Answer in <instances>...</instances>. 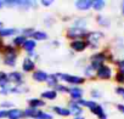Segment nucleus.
Returning <instances> with one entry per match:
<instances>
[{"instance_id":"f257e3e1","label":"nucleus","mask_w":124,"mask_h":119,"mask_svg":"<svg viewBox=\"0 0 124 119\" xmlns=\"http://www.w3.org/2000/svg\"><path fill=\"white\" fill-rule=\"evenodd\" d=\"M21 50L16 49L11 44H4L3 49L0 50V58H1V65L10 69H15L17 67V62L20 58Z\"/></svg>"},{"instance_id":"f03ea898","label":"nucleus","mask_w":124,"mask_h":119,"mask_svg":"<svg viewBox=\"0 0 124 119\" xmlns=\"http://www.w3.org/2000/svg\"><path fill=\"white\" fill-rule=\"evenodd\" d=\"M108 56H109V51H108L107 49L99 50V51H96V52H93V53L89 56L88 63H89L95 71H97L101 66L108 63Z\"/></svg>"},{"instance_id":"7ed1b4c3","label":"nucleus","mask_w":124,"mask_h":119,"mask_svg":"<svg viewBox=\"0 0 124 119\" xmlns=\"http://www.w3.org/2000/svg\"><path fill=\"white\" fill-rule=\"evenodd\" d=\"M60 83L65 84L67 86H82L86 83L85 78L83 75H76V74H70V73H63V72H57L56 73Z\"/></svg>"},{"instance_id":"20e7f679","label":"nucleus","mask_w":124,"mask_h":119,"mask_svg":"<svg viewBox=\"0 0 124 119\" xmlns=\"http://www.w3.org/2000/svg\"><path fill=\"white\" fill-rule=\"evenodd\" d=\"M102 39H105V33L102 30H89V33L85 38V40L88 41V45H89L88 49L94 52L99 51Z\"/></svg>"},{"instance_id":"39448f33","label":"nucleus","mask_w":124,"mask_h":119,"mask_svg":"<svg viewBox=\"0 0 124 119\" xmlns=\"http://www.w3.org/2000/svg\"><path fill=\"white\" fill-rule=\"evenodd\" d=\"M88 33H89V29H80V28H77L73 26H68L65 32L66 38L70 39V41L78 40V39H85Z\"/></svg>"},{"instance_id":"423d86ee","label":"nucleus","mask_w":124,"mask_h":119,"mask_svg":"<svg viewBox=\"0 0 124 119\" xmlns=\"http://www.w3.org/2000/svg\"><path fill=\"white\" fill-rule=\"evenodd\" d=\"M70 46V50L71 52L74 55V53H82V52H85L89 47L88 45V41L85 39H78V40H72L70 41L68 44Z\"/></svg>"},{"instance_id":"0eeeda50","label":"nucleus","mask_w":124,"mask_h":119,"mask_svg":"<svg viewBox=\"0 0 124 119\" xmlns=\"http://www.w3.org/2000/svg\"><path fill=\"white\" fill-rule=\"evenodd\" d=\"M8 79L15 86H21V85H24L26 84V77H24V74L22 72H20V71H16V69L8 72Z\"/></svg>"},{"instance_id":"6e6552de","label":"nucleus","mask_w":124,"mask_h":119,"mask_svg":"<svg viewBox=\"0 0 124 119\" xmlns=\"http://www.w3.org/2000/svg\"><path fill=\"white\" fill-rule=\"evenodd\" d=\"M113 77H114L113 68L108 63L101 66L96 71V79H99V80H111Z\"/></svg>"},{"instance_id":"1a4fd4ad","label":"nucleus","mask_w":124,"mask_h":119,"mask_svg":"<svg viewBox=\"0 0 124 119\" xmlns=\"http://www.w3.org/2000/svg\"><path fill=\"white\" fill-rule=\"evenodd\" d=\"M35 69H37V62L34 60L29 58L28 56H24L22 58V63H21V72L23 74H27V73L32 74Z\"/></svg>"},{"instance_id":"9d476101","label":"nucleus","mask_w":124,"mask_h":119,"mask_svg":"<svg viewBox=\"0 0 124 119\" xmlns=\"http://www.w3.org/2000/svg\"><path fill=\"white\" fill-rule=\"evenodd\" d=\"M50 112H51L54 115L65 118V119L72 118L71 112H70V109H68L66 106H57V104H56V106H51V107H50Z\"/></svg>"},{"instance_id":"9b49d317","label":"nucleus","mask_w":124,"mask_h":119,"mask_svg":"<svg viewBox=\"0 0 124 119\" xmlns=\"http://www.w3.org/2000/svg\"><path fill=\"white\" fill-rule=\"evenodd\" d=\"M66 107L70 109L72 118L84 115V108H83V107H80L76 101H71V100H68V101H67V103H66Z\"/></svg>"},{"instance_id":"f8f14e48","label":"nucleus","mask_w":124,"mask_h":119,"mask_svg":"<svg viewBox=\"0 0 124 119\" xmlns=\"http://www.w3.org/2000/svg\"><path fill=\"white\" fill-rule=\"evenodd\" d=\"M49 77V73L44 69H40V68H37L32 74H31V78L34 83H38V84H41V83H46V79Z\"/></svg>"},{"instance_id":"ddd939ff","label":"nucleus","mask_w":124,"mask_h":119,"mask_svg":"<svg viewBox=\"0 0 124 119\" xmlns=\"http://www.w3.org/2000/svg\"><path fill=\"white\" fill-rule=\"evenodd\" d=\"M68 97L71 101H78L84 98V89L82 86H71L68 90Z\"/></svg>"},{"instance_id":"4468645a","label":"nucleus","mask_w":124,"mask_h":119,"mask_svg":"<svg viewBox=\"0 0 124 119\" xmlns=\"http://www.w3.org/2000/svg\"><path fill=\"white\" fill-rule=\"evenodd\" d=\"M17 34H20V29L18 28H14V27H4L3 29H0V39L4 40L8 38H14Z\"/></svg>"},{"instance_id":"2eb2a0df","label":"nucleus","mask_w":124,"mask_h":119,"mask_svg":"<svg viewBox=\"0 0 124 119\" xmlns=\"http://www.w3.org/2000/svg\"><path fill=\"white\" fill-rule=\"evenodd\" d=\"M70 26H73V27H77L80 29H88L89 20H88V17H84V16H77V17L72 18Z\"/></svg>"},{"instance_id":"dca6fc26","label":"nucleus","mask_w":124,"mask_h":119,"mask_svg":"<svg viewBox=\"0 0 124 119\" xmlns=\"http://www.w3.org/2000/svg\"><path fill=\"white\" fill-rule=\"evenodd\" d=\"M93 1L94 0H77V1H74V7L78 11L86 12L93 10Z\"/></svg>"},{"instance_id":"f3484780","label":"nucleus","mask_w":124,"mask_h":119,"mask_svg":"<svg viewBox=\"0 0 124 119\" xmlns=\"http://www.w3.org/2000/svg\"><path fill=\"white\" fill-rule=\"evenodd\" d=\"M95 22H96V24L99 26V27H101V28H109L111 27V24H112V22H111V18L108 17V16H106V15H102V14H97L96 16H95Z\"/></svg>"},{"instance_id":"a211bd4d","label":"nucleus","mask_w":124,"mask_h":119,"mask_svg":"<svg viewBox=\"0 0 124 119\" xmlns=\"http://www.w3.org/2000/svg\"><path fill=\"white\" fill-rule=\"evenodd\" d=\"M39 97L41 100H44L45 102H47V101H56L58 98V94L54 89H46V90H43L40 92Z\"/></svg>"},{"instance_id":"6ab92c4d","label":"nucleus","mask_w":124,"mask_h":119,"mask_svg":"<svg viewBox=\"0 0 124 119\" xmlns=\"http://www.w3.org/2000/svg\"><path fill=\"white\" fill-rule=\"evenodd\" d=\"M27 107L35 108V109H43L44 107H46V102L41 100L40 97H32L27 100Z\"/></svg>"},{"instance_id":"aec40b11","label":"nucleus","mask_w":124,"mask_h":119,"mask_svg":"<svg viewBox=\"0 0 124 119\" xmlns=\"http://www.w3.org/2000/svg\"><path fill=\"white\" fill-rule=\"evenodd\" d=\"M83 77L85 78V80H95L96 79V71L88 63L86 66L83 67Z\"/></svg>"},{"instance_id":"412c9836","label":"nucleus","mask_w":124,"mask_h":119,"mask_svg":"<svg viewBox=\"0 0 124 119\" xmlns=\"http://www.w3.org/2000/svg\"><path fill=\"white\" fill-rule=\"evenodd\" d=\"M31 38H32L33 40H35L37 43H41V41H46V40H49V34H47V32H45V30L35 29Z\"/></svg>"},{"instance_id":"4be33fe9","label":"nucleus","mask_w":124,"mask_h":119,"mask_svg":"<svg viewBox=\"0 0 124 119\" xmlns=\"http://www.w3.org/2000/svg\"><path fill=\"white\" fill-rule=\"evenodd\" d=\"M37 46H38V43H37L35 40H33L32 38H28V39L24 41V44L22 45V47H21V51H24L26 53H28V52L35 51Z\"/></svg>"},{"instance_id":"5701e85b","label":"nucleus","mask_w":124,"mask_h":119,"mask_svg":"<svg viewBox=\"0 0 124 119\" xmlns=\"http://www.w3.org/2000/svg\"><path fill=\"white\" fill-rule=\"evenodd\" d=\"M90 113L93 115H95L97 119H107V112L105 111V108H103V106L101 103H99L94 109H91Z\"/></svg>"},{"instance_id":"b1692460","label":"nucleus","mask_w":124,"mask_h":119,"mask_svg":"<svg viewBox=\"0 0 124 119\" xmlns=\"http://www.w3.org/2000/svg\"><path fill=\"white\" fill-rule=\"evenodd\" d=\"M31 91V88L27 85V84H24V85H21V86H15V85H12L11 88H10V95L12 94V95H23V94H28Z\"/></svg>"},{"instance_id":"393cba45","label":"nucleus","mask_w":124,"mask_h":119,"mask_svg":"<svg viewBox=\"0 0 124 119\" xmlns=\"http://www.w3.org/2000/svg\"><path fill=\"white\" fill-rule=\"evenodd\" d=\"M40 112H41V109H35V108L26 107V108L23 109L24 119H38V118H39Z\"/></svg>"},{"instance_id":"a878e982","label":"nucleus","mask_w":124,"mask_h":119,"mask_svg":"<svg viewBox=\"0 0 124 119\" xmlns=\"http://www.w3.org/2000/svg\"><path fill=\"white\" fill-rule=\"evenodd\" d=\"M8 119H24L23 109H21V108H18V107L11 108V109L9 111Z\"/></svg>"},{"instance_id":"bb28decb","label":"nucleus","mask_w":124,"mask_h":119,"mask_svg":"<svg viewBox=\"0 0 124 119\" xmlns=\"http://www.w3.org/2000/svg\"><path fill=\"white\" fill-rule=\"evenodd\" d=\"M45 84H46L47 89H55V88L60 84V80H58L56 73H49V77H47Z\"/></svg>"},{"instance_id":"cd10ccee","label":"nucleus","mask_w":124,"mask_h":119,"mask_svg":"<svg viewBox=\"0 0 124 119\" xmlns=\"http://www.w3.org/2000/svg\"><path fill=\"white\" fill-rule=\"evenodd\" d=\"M27 39H28V38H26L24 35H22V34H17L16 37H14V38L11 39V45L15 46L16 49L21 50L22 45L24 44V41H26Z\"/></svg>"},{"instance_id":"c85d7f7f","label":"nucleus","mask_w":124,"mask_h":119,"mask_svg":"<svg viewBox=\"0 0 124 119\" xmlns=\"http://www.w3.org/2000/svg\"><path fill=\"white\" fill-rule=\"evenodd\" d=\"M107 3L105 1V0H94L93 1V10L97 14H100L102 10H105Z\"/></svg>"},{"instance_id":"c756f323","label":"nucleus","mask_w":124,"mask_h":119,"mask_svg":"<svg viewBox=\"0 0 124 119\" xmlns=\"http://www.w3.org/2000/svg\"><path fill=\"white\" fill-rule=\"evenodd\" d=\"M43 23H44V26L46 28H52L54 24L56 23V17L52 16V15H46L44 17V20H43Z\"/></svg>"},{"instance_id":"7c9ffc66","label":"nucleus","mask_w":124,"mask_h":119,"mask_svg":"<svg viewBox=\"0 0 124 119\" xmlns=\"http://www.w3.org/2000/svg\"><path fill=\"white\" fill-rule=\"evenodd\" d=\"M89 95L91 97L90 100H94V101H99V100L102 98V92L99 89H91L90 92H89Z\"/></svg>"},{"instance_id":"2f4dec72","label":"nucleus","mask_w":124,"mask_h":119,"mask_svg":"<svg viewBox=\"0 0 124 119\" xmlns=\"http://www.w3.org/2000/svg\"><path fill=\"white\" fill-rule=\"evenodd\" d=\"M20 0H4V6L6 9H16L18 7Z\"/></svg>"},{"instance_id":"473e14b6","label":"nucleus","mask_w":124,"mask_h":119,"mask_svg":"<svg viewBox=\"0 0 124 119\" xmlns=\"http://www.w3.org/2000/svg\"><path fill=\"white\" fill-rule=\"evenodd\" d=\"M54 90H56V92L60 95V94H65V95H68V90H70V86L65 85V84H62L60 83Z\"/></svg>"},{"instance_id":"72a5a7b5","label":"nucleus","mask_w":124,"mask_h":119,"mask_svg":"<svg viewBox=\"0 0 124 119\" xmlns=\"http://www.w3.org/2000/svg\"><path fill=\"white\" fill-rule=\"evenodd\" d=\"M34 30H35V28H33V27H26V28L20 29V34L24 35L26 38H31L32 34L34 33Z\"/></svg>"},{"instance_id":"f704fd0d","label":"nucleus","mask_w":124,"mask_h":119,"mask_svg":"<svg viewBox=\"0 0 124 119\" xmlns=\"http://www.w3.org/2000/svg\"><path fill=\"white\" fill-rule=\"evenodd\" d=\"M15 103L12 101H9V100H5V101H1L0 102V108L3 109H6V111H10L11 108H15Z\"/></svg>"},{"instance_id":"c9c22d12","label":"nucleus","mask_w":124,"mask_h":119,"mask_svg":"<svg viewBox=\"0 0 124 119\" xmlns=\"http://www.w3.org/2000/svg\"><path fill=\"white\" fill-rule=\"evenodd\" d=\"M54 118H55V115L51 112H47L44 109H41V112L39 114V119H54Z\"/></svg>"},{"instance_id":"e433bc0d","label":"nucleus","mask_w":124,"mask_h":119,"mask_svg":"<svg viewBox=\"0 0 124 119\" xmlns=\"http://www.w3.org/2000/svg\"><path fill=\"white\" fill-rule=\"evenodd\" d=\"M113 78H114L116 83H118L119 85H123V86H124V74H122V73H119V72H116Z\"/></svg>"},{"instance_id":"4c0bfd02","label":"nucleus","mask_w":124,"mask_h":119,"mask_svg":"<svg viewBox=\"0 0 124 119\" xmlns=\"http://www.w3.org/2000/svg\"><path fill=\"white\" fill-rule=\"evenodd\" d=\"M116 66H117V72L124 74V58H122V60H117Z\"/></svg>"},{"instance_id":"58836bf2","label":"nucleus","mask_w":124,"mask_h":119,"mask_svg":"<svg viewBox=\"0 0 124 119\" xmlns=\"http://www.w3.org/2000/svg\"><path fill=\"white\" fill-rule=\"evenodd\" d=\"M114 92H116L117 96H119V97H122V98L124 100V86H123V85L116 86V88H114Z\"/></svg>"},{"instance_id":"ea45409f","label":"nucleus","mask_w":124,"mask_h":119,"mask_svg":"<svg viewBox=\"0 0 124 119\" xmlns=\"http://www.w3.org/2000/svg\"><path fill=\"white\" fill-rule=\"evenodd\" d=\"M26 56H28L29 58H32V60H34V61L37 62L38 60L40 58V56H39V53H37L35 51H32V52H28V53H26Z\"/></svg>"},{"instance_id":"a19ab883","label":"nucleus","mask_w":124,"mask_h":119,"mask_svg":"<svg viewBox=\"0 0 124 119\" xmlns=\"http://www.w3.org/2000/svg\"><path fill=\"white\" fill-rule=\"evenodd\" d=\"M52 0H40L39 1V4L43 6V7H50L51 5H52Z\"/></svg>"},{"instance_id":"79ce46f5","label":"nucleus","mask_w":124,"mask_h":119,"mask_svg":"<svg viewBox=\"0 0 124 119\" xmlns=\"http://www.w3.org/2000/svg\"><path fill=\"white\" fill-rule=\"evenodd\" d=\"M8 114H9V111L0 108V119H8Z\"/></svg>"},{"instance_id":"37998d69","label":"nucleus","mask_w":124,"mask_h":119,"mask_svg":"<svg viewBox=\"0 0 124 119\" xmlns=\"http://www.w3.org/2000/svg\"><path fill=\"white\" fill-rule=\"evenodd\" d=\"M9 95H10V88H8V89H0V96L6 97Z\"/></svg>"},{"instance_id":"c03bdc74","label":"nucleus","mask_w":124,"mask_h":119,"mask_svg":"<svg viewBox=\"0 0 124 119\" xmlns=\"http://www.w3.org/2000/svg\"><path fill=\"white\" fill-rule=\"evenodd\" d=\"M6 78H8V72H5V71H1V69H0V82L5 80Z\"/></svg>"},{"instance_id":"a18cd8bd","label":"nucleus","mask_w":124,"mask_h":119,"mask_svg":"<svg viewBox=\"0 0 124 119\" xmlns=\"http://www.w3.org/2000/svg\"><path fill=\"white\" fill-rule=\"evenodd\" d=\"M116 107L122 114H124V103H118V104H116Z\"/></svg>"},{"instance_id":"49530a36","label":"nucleus","mask_w":124,"mask_h":119,"mask_svg":"<svg viewBox=\"0 0 124 119\" xmlns=\"http://www.w3.org/2000/svg\"><path fill=\"white\" fill-rule=\"evenodd\" d=\"M60 45H61L60 40H52L51 41V46L52 47H60Z\"/></svg>"},{"instance_id":"de8ad7c7","label":"nucleus","mask_w":124,"mask_h":119,"mask_svg":"<svg viewBox=\"0 0 124 119\" xmlns=\"http://www.w3.org/2000/svg\"><path fill=\"white\" fill-rule=\"evenodd\" d=\"M120 12H122V16L124 17V1H123L122 5H120Z\"/></svg>"},{"instance_id":"09e8293b","label":"nucleus","mask_w":124,"mask_h":119,"mask_svg":"<svg viewBox=\"0 0 124 119\" xmlns=\"http://www.w3.org/2000/svg\"><path fill=\"white\" fill-rule=\"evenodd\" d=\"M5 6H4V0H0V10H3Z\"/></svg>"},{"instance_id":"8fccbe9b","label":"nucleus","mask_w":124,"mask_h":119,"mask_svg":"<svg viewBox=\"0 0 124 119\" xmlns=\"http://www.w3.org/2000/svg\"><path fill=\"white\" fill-rule=\"evenodd\" d=\"M4 44H5V43H4V40H1V39H0V50H1V49H3V46H4Z\"/></svg>"},{"instance_id":"3c124183","label":"nucleus","mask_w":124,"mask_h":119,"mask_svg":"<svg viewBox=\"0 0 124 119\" xmlns=\"http://www.w3.org/2000/svg\"><path fill=\"white\" fill-rule=\"evenodd\" d=\"M72 119H85V117H84V115H80V117H74V118H72Z\"/></svg>"},{"instance_id":"603ef678","label":"nucleus","mask_w":124,"mask_h":119,"mask_svg":"<svg viewBox=\"0 0 124 119\" xmlns=\"http://www.w3.org/2000/svg\"><path fill=\"white\" fill-rule=\"evenodd\" d=\"M3 28H4V22L0 21V29H3Z\"/></svg>"},{"instance_id":"864d4df0","label":"nucleus","mask_w":124,"mask_h":119,"mask_svg":"<svg viewBox=\"0 0 124 119\" xmlns=\"http://www.w3.org/2000/svg\"><path fill=\"white\" fill-rule=\"evenodd\" d=\"M68 119H72V118H68Z\"/></svg>"},{"instance_id":"5fc2aeb1","label":"nucleus","mask_w":124,"mask_h":119,"mask_svg":"<svg viewBox=\"0 0 124 119\" xmlns=\"http://www.w3.org/2000/svg\"><path fill=\"white\" fill-rule=\"evenodd\" d=\"M38 119H39V118H38Z\"/></svg>"}]
</instances>
